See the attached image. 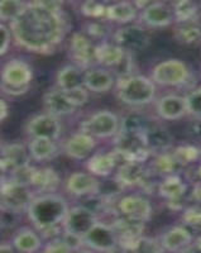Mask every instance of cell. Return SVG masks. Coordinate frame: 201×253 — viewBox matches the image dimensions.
<instances>
[{
    "mask_svg": "<svg viewBox=\"0 0 201 253\" xmlns=\"http://www.w3.org/2000/svg\"><path fill=\"white\" fill-rule=\"evenodd\" d=\"M9 28L18 46L47 55L66 37L70 22L60 1H29Z\"/></svg>",
    "mask_w": 201,
    "mask_h": 253,
    "instance_id": "1",
    "label": "cell"
},
{
    "mask_svg": "<svg viewBox=\"0 0 201 253\" xmlns=\"http://www.w3.org/2000/svg\"><path fill=\"white\" fill-rule=\"evenodd\" d=\"M69 204L58 194H40L35 196L27 209L29 220L40 233L62 225L69 213Z\"/></svg>",
    "mask_w": 201,
    "mask_h": 253,
    "instance_id": "2",
    "label": "cell"
},
{
    "mask_svg": "<svg viewBox=\"0 0 201 253\" xmlns=\"http://www.w3.org/2000/svg\"><path fill=\"white\" fill-rule=\"evenodd\" d=\"M33 79L31 65L20 58H12L0 72V90L12 96L26 94Z\"/></svg>",
    "mask_w": 201,
    "mask_h": 253,
    "instance_id": "3",
    "label": "cell"
},
{
    "mask_svg": "<svg viewBox=\"0 0 201 253\" xmlns=\"http://www.w3.org/2000/svg\"><path fill=\"white\" fill-rule=\"evenodd\" d=\"M118 98L126 105L142 107L153 101L156 96V85L151 79L141 75H133L118 80Z\"/></svg>",
    "mask_w": 201,
    "mask_h": 253,
    "instance_id": "4",
    "label": "cell"
},
{
    "mask_svg": "<svg viewBox=\"0 0 201 253\" xmlns=\"http://www.w3.org/2000/svg\"><path fill=\"white\" fill-rule=\"evenodd\" d=\"M33 199V190L22 182L15 181L10 176L0 182V207L20 214L27 211Z\"/></svg>",
    "mask_w": 201,
    "mask_h": 253,
    "instance_id": "5",
    "label": "cell"
},
{
    "mask_svg": "<svg viewBox=\"0 0 201 253\" xmlns=\"http://www.w3.org/2000/svg\"><path fill=\"white\" fill-rule=\"evenodd\" d=\"M121 121L114 113L109 110H100L81 124V132L91 135L94 138H110L119 133Z\"/></svg>",
    "mask_w": 201,
    "mask_h": 253,
    "instance_id": "6",
    "label": "cell"
},
{
    "mask_svg": "<svg viewBox=\"0 0 201 253\" xmlns=\"http://www.w3.org/2000/svg\"><path fill=\"white\" fill-rule=\"evenodd\" d=\"M190 71L180 60H167L153 69L152 81L162 86H181L187 83Z\"/></svg>",
    "mask_w": 201,
    "mask_h": 253,
    "instance_id": "7",
    "label": "cell"
},
{
    "mask_svg": "<svg viewBox=\"0 0 201 253\" xmlns=\"http://www.w3.org/2000/svg\"><path fill=\"white\" fill-rule=\"evenodd\" d=\"M96 46L94 41L87 37L83 32L74 33L70 40V57L74 65L82 70H89L96 66Z\"/></svg>",
    "mask_w": 201,
    "mask_h": 253,
    "instance_id": "8",
    "label": "cell"
},
{
    "mask_svg": "<svg viewBox=\"0 0 201 253\" xmlns=\"http://www.w3.org/2000/svg\"><path fill=\"white\" fill-rule=\"evenodd\" d=\"M98 221L99 218L94 211L85 208L83 205H79V207H74L69 210V213L62 223V230L65 233L80 237L83 239V237L89 233Z\"/></svg>",
    "mask_w": 201,
    "mask_h": 253,
    "instance_id": "9",
    "label": "cell"
},
{
    "mask_svg": "<svg viewBox=\"0 0 201 253\" xmlns=\"http://www.w3.org/2000/svg\"><path fill=\"white\" fill-rule=\"evenodd\" d=\"M82 241L83 247L99 253H107L118 246V238L112 225L103 221H98Z\"/></svg>",
    "mask_w": 201,
    "mask_h": 253,
    "instance_id": "10",
    "label": "cell"
},
{
    "mask_svg": "<svg viewBox=\"0 0 201 253\" xmlns=\"http://www.w3.org/2000/svg\"><path fill=\"white\" fill-rule=\"evenodd\" d=\"M115 148L128 156L132 162L144 164L151 156V151L147 148L144 134L119 132L115 137Z\"/></svg>",
    "mask_w": 201,
    "mask_h": 253,
    "instance_id": "11",
    "label": "cell"
},
{
    "mask_svg": "<svg viewBox=\"0 0 201 253\" xmlns=\"http://www.w3.org/2000/svg\"><path fill=\"white\" fill-rule=\"evenodd\" d=\"M62 126L60 118L55 115L43 113L35 115L28 121L26 126V132L31 138H46L56 141L60 138Z\"/></svg>",
    "mask_w": 201,
    "mask_h": 253,
    "instance_id": "12",
    "label": "cell"
},
{
    "mask_svg": "<svg viewBox=\"0 0 201 253\" xmlns=\"http://www.w3.org/2000/svg\"><path fill=\"white\" fill-rule=\"evenodd\" d=\"M110 225L117 234L118 246L126 251L132 250L135 243L139 241V238L143 237L144 223L142 221L119 215Z\"/></svg>",
    "mask_w": 201,
    "mask_h": 253,
    "instance_id": "13",
    "label": "cell"
},
{
    "mask_svg": "<svg viewBox=\"0 0 201 253\" xmlns=\"http://www.w3.org/2000/svg\"><path fill=\"white\" fill-rule=\"evenodd\" d=\"M114 43L129 53L142 51L150 43V36L143 27L130 24L115 32Z\"/></svg>",
    "mask_w": 201,
    "mask_h": 253,
    "instance_id": "14",
    "label": "cell"
},
{
    "mask_svg": "<svg viewBox=\"0 0 201 253\" xmlns=\"http://www.w3.org/2000/svg\"><path fill=\"white\" fill-rule=\"evenodd\" d=\"M118 211L125 218L146 223L152 215V205L141 195H126L118 202Z\"/></svg>",
    "mask_w": 201,
    "mask_h": 253,
    "instance_id": "15",
    "label": "cell"
},
{
    "mask_svg": "<svg viewBox=\"0 0 201 253\" xmlns=\"http://www.w3.org/2000/svg\"><path fill=\"white\" fill-rule=\"evenodd\" d=\"M43 104L46 113L55 115L57 118L74 114V113L76 112V109H78V108L70 101V99L67 98L66 92L62 91V90L58 89V87L48 90V91L44 94Z\"/></svg>",
    "mask_w": 201,
    "mask_h": 253,
    "instance_id": "16",
    "label": "cell"
},
{
    "mask_svg": "<svg viewBox=\"0 0 201 253\" xmlns=\"http://www.w3.org/2000/svg\"><path fill=\"white\" fill-rule=\"evenodd\" d=\"M100 181L90 172H74L66 181V189L71 195L89 196L99 193Z\"/></svg>",
    "mask_w": 201,
    "mask_h": 253,
    "instance_id": "17",
    "label": "cell"
},
{
    "mask_svg": "<svg viewBox=\"0 0 201 253\" xmlns=\"http://www.w3.org/2000/svg\"><path fill=\"white\" fill-rule=\"evenodd\" d=\"M160 242L163 251H167V252H186L193 246V234L190 233L187 228L178 225V227H173L170 230H167Z\"/></svg>",
    "mask_w": 201,
    "mask_h": 253,
    "instance_id": "18",
    "label": "cell"
},
{
    "mask_svg": "<svg viewBox=\"0 0 201 253\" xmlns=\"http://www.w3.org/2000/svg\"><path fill=\"white\" fill-rule=\"evenodd\" d=\"M175 19L171 6L163 3H151L141 13V20L152 28H162L170 26Z\"/></svg>",
    "mask_w": 201,
    "mask_h": 253,
    "instance_id": "19",
    "label": "cell"
},
{
    "mask_svg": "<svg viewBox=\"0 0 201 253\" xmlns=\"http://www.w3.org/2000/svg\"><path fill=\"white\" fill-rule=\"evenodd\" d=\"M96 147L94 137L83 132L72 134L65 144V152L74 160H85Z\"/></svg>",
    "mask_w": 201,
    "mask_h": 253,
    "instance_id": "20",
    "label": "cell"
},
{
    "mask_svg": "<svg viewBox=\"0 0 201 253\" xmlns=\"http://www.w3.org/2000/svg\"><path fill=\"white\" fill-rule=\"evenodd\" d=\"M144 141L151 153H166L172 147L173 138L171 133L162 126L153 124L144 133Z\"/></svg>",
    "mask_w": 201,
    "mask_h": 253,
    "instance_id": "21",
    "label": "cell"
},
{
    "mask_svg": "<svg viewBox=\"0 0 201 253\" xmlns=\"http://www.w3.org/2000/svg\"><path fill=\"white\" fill-rule=\"evenodd\" d=\"M157 113L164 121H177L187 114L185 98L178 95H166L157 103Z\"/></svg>",
    "mask_w": 201,
    "mask_h": 253,
    "instance_id": "22",
    "label": "cell"
},
{
    "mask_svg": "<svg viewBox=\"0 0 201 253\" xmlns=\"http://www.w3.org/2000/svg\"><path fill=\"white\" fill-rule=\"evenodd\" d=\"M60 176L51 167L36 169L35 167L29 186L32 187V190H36L40 194H49L55 193L60 186Z\"/></svg>",
    "mask_w": 201,
    "mask_h": 253,
    "instance_id": "23",
    "label": "cell"
},
{
    "mask_svg": "<svg viewBox=\"0 0 201 253\" xmlns=\"http://www.w3.org/2000/svg\"><path fill=\"white\" fill-rule=\"evenodd\" d=\"M114 76L112 72L103 67H91L85 71L83 86L94 92H107L114 85Z\"/></svg>",
    "mask_w": 201,
    "mask_h": 253,
    "instance_id": "24",
    "label": "cell"
},
{
    "mask_svg": "<svg viewBox=\"0 0 201 253\" xmlns=\"http://www.w3.org/2000/svg\"><path fill=\"white\" fill-rule=\"evenodd\" d=\"M0 157L3 158L9 169V172L20 169V167L28 166L31 161L29 151L24 144L22 143H9L1 148Z\"/></svg>",
    "mask_w": 201,
    "mask_h": 253,
    "instance_id": "25",
    "label": "cell"
},
{
    "mask_svg": "<svg viewBox=\"0 0 201 253\" xmlns=\"http://www.w3.org/2000/svg\"><path fill=\"white\" fill-rule=\"evenodd\" d=\"M147 175H148V170H146L144 164L128 162L118 169L115 180L121 185L123 189H125L130 186H141Z\"/></svg>",
    "mask_w": 201,
    "mask_h": 253,
    "instance_id": "26",
    "label": "cell"
},
{
    "mask_svg": "<svg viewBox=\"0 0 201 253\" xmlns=\"http://www.w3.org/2000/svg\"><path fill=\"white\" fill-rule=\"evenodd\" d=\"M83 78H85V70L76 66L74 63L61 67L56 76V84L58 89L63 91L78 89L83 86Z\"/></svg>",
    "mask_w": 201,
    "mask_h": 253,
    "instance_id": "27",
    "label": "cell"
},
{
    "mask_svg": "<svg viewBox=\"0 0 201 253\" xmlns=\"http://www.w3.org/2000/svg\"><path fill=\"white\" fill-rule=\"evenodd\" d=\"M126 52L114 42L110 43L103 41L96 46V61L99 65L105 67H117L125 57Z\"/></svg>",
    "mask_w": 201,
    "mask_h": 253,
    "instance_id": "28",
    "label": "cell"
},
{
    "mask_svg": "<svg viewBox=\"0 0 201 253\" xmlns=\"http://www.w3.org/2000/svg\"><path fill=\"white\" fill-rule=\"evenodd\" d=\"M12 245L22 253H37L42 248V238L31 228H20L14 234Z\"/></svg>",
    "mask_w": 201,
    "mask_h": 253,
    "instance_id": "29",
    "label": "cell"
},
{
    "mask_svg": "<svg viewBox=\"0 0 201 253\" xmlns=\"http://www.w3.org/2000/svg\"><path fill=\"white\" fill-rule=\"evenodd\" d=\"M29 156L38 162L51 161L58 155L57 144L55 141L46 138H32L28 144Z\"/></svg>",
    "mask_w": 201,
    "mask_h": 253,
    "instance_id": "30",
    "label": "cell"
},
{
    "mask_svg": "<svg viewBox=\"0 0 201 253\" xmlns=\"http://www.w3.org/2000/svg\"><path fill=\"white\" fill-rule=\"evenodd\" d=\"M86 169L91 175L96 176V177L98 176L99 177H108L117 169V165H115V160L112 152L96 153L87 160Z\"/></svg>",
    "mask_w": 201,
    "mask_h": 253,
    "instance_id": "31",
    "label": "cell"
},
{
    "mask_svg": "<svg viewBox=\"0 0 201 253\" xmlns=\"http://www.w3.org/2000/svg\"><path fill=\"white\" fill-rule=\"evenodd\" d=\"M186 190L187 185L178 175L167 176V177H164L163 181L158 184V193L162 198L167 199L168 202L182 199L186 194Z\"/></svg>",
    "mask_w": 201,
    "mask_h": 253,
    "instance_id": "32",
    "label": "cell"
},
{
    "mask_svg": "<svg viewBox=\"0 0 201 253\" xmlns=\"http://www.w3.org/2000/svg\"><path fill=\"white\" fill-rule=\"evenodd\" d=\"M138 9L135 8L133 3L121 1V3L110 4L107 6L105 19L117 22V23H130L137 18Z\"/></svg>",
    "mask_w": 201,
    "mask_h": 253,
    "instance_id": "33",
    "label": "cell"
},
{
    "mask_svg": "<svg viewBox=\"0 0 201 253\" xmlns=\"http://www.w3.org/2000/svg\"><path fill=\"white\" fill-rule=\"evenodd\" d=\"M153 124L155 123L143 113L132 112L129 114H126L121 121V129H119V132L144 134L147 129L151 126H153Z\"/></svg>",
    "mask_w": 201,
    "mask_h": 253,
    "instance_id": "34",
    "label": "cell"
},
{
    "mask_svg": "<svg viewBox=\"0 0 201 253\" xmlns=\"http://www.w3.org/2000/svg\"><path fill=\"white\" fill-rule=\"evenodd\" d=\"M182 169L181 164L177 161L173 156V153H161L157 155L153 161L152 170L153 173L156 175H163V176H172L177 175V172Z\"/></svg>",
    "mask_w": 201,
    "mask_h": 253,
    "instance_id": "35",
    "label": "cell"
},
{
    "mask_svg": "<svg viewBox=\"0 0 201 253\" xmlns=\"http://www.w3.org/2000/svg\"><path fill=\"white\" fill-rule=\"evenodd\" d=\"M173 15L176 22L182 24L193 23L194 20L199 17V6L198 4L190 0H182L173 4L172 6Z\"/></svg>",
    "mask_w": 201,
    "mask_h": 253,
    "instance_id": "36",
    "label": "cell"
},
{
    "mask_svg": "<svg viewBox=\"0 0 201 253\" xmlns=\"http://www.w3.org/2000/svg\"><path fill=\"white\" fill-rule=\"evenodd\" d=\"M27 3L19 0H0V20L14 22L26 8Z\"/></svg>",
    "mask_w": 201,
    "mask_h": 253,
    "instance_id": "37",
    "label": "cell"
},
{
    "mask_svg": "<svg viewBox=\"0 0 201 253\" xmlns=\"http://www.w3.org/2000/svg\"><path fill=\"white\" fill-rule=\"evenodd\" d=\"M175 38L184 44H195L201 41V28L196 24H182L175 29Z\"/></svg>",
    "mask_w": 201,
    "mask_h": 253,
    "instance_id": "38",
    "label": "cell"
},
{
    "mask_svg": "<svg viewBox=\"0 0 201 253\" xmlns=\"http://www.w3.org/2000/svg\"><path fill=\"white\" fill-rule=\"evenodd\" d=\"M173 156L177 160L181 166H186L189 164L196 162L201 157V150L199 147L193 146V144H184V146H178L173 151Z\"/></svg>",
    "mask_w": 201,
    "mask_h": 253,
    "instance_id": "39",
    "label": "cell"
},
{
    "mask_svg": "<svg viewBox=\"0 0 201 253\" xmlns=\"http://www.w3.org/2000/svg\"><path fill=\"white\" fill-rule=\"evenodd\" d=\"M163 248L161 246V242L157 239L151 238V237H142L139 241L134 245L132 250H129V253H162Z\"/></svg>",
    "mask_w": 201,
    "mask_h": 253,
    "instance_id": "40",
    "label": "cell"
},
{
    "mask_svg": "<svg viewBox=\"0 0 201 253\" xmlns=\"http://www.w3.org/2000/svg\"><path fill=\"white\" fill-rule=\"evenodd\" d=\"M107 6L105 4L89 0L81 4V13L85 17L92 18V19H105V13H107Z\"/></svg>",
    "mask_w": 201,
    "mask_h": 253,
    "instance_id": "41",
    "label": "cell"
},
{
    "mask_svg": "<svg viewBox=\"0 0 201 253\" xmlns=\"http://www.w3.org/2000/svg\"><path fill=\"white\" fill-rule=\"evenodd\" d=\"M83 33L91 40H104L109 35V28H108L107 23H104L101 19L92 20L85 26Z\"/></svg>",
    "mask_w": 201,
    "mask_h": 253,
    "instance_id": "42",
    "label": "cell"
},
{
    "mask_svg": "<svg viewBox=\"0 0 201 253\" xmlns=\"http://www.w3.org/2000/svg\"><path fill=\"white\" fill-rule=\"evenodd\" d=\"M185 101H186L187 114L195 119H201V87L189 92L185 96Z\"/></svg>",
    "mask_w": 201,
    "mask_h": 253,
    "instance_id": "43",
    "label": "cell"
},
{
    "mask_svg": "<svg viewBox=\"0 0 201 253\" xmlns=\"http://www.w3.org/2000/svg\"><path fill=\"white\" fill-rule=\"evenodd\" d=\"M182 221L187 227L201 228V208L190 207L185 209L182 214Z\"/></svg>",
    "mask_w": 201,
    "mask_h": 253,
    "instance_id": "44",
    "label": "cell"
},
{
    "mask_svg": "<svg viewBox=\"0 0 201 253\" xmlns=\"http://www.w3.org/2000/svg\"><path fill=\"white\" fill-rule=\"evenodd\" d=\"M65 92H66L67 98L70 99V101H71L76 108L82 107V105H85V104L87 103V100H89V92H87V89L85 86L78 87V89L74 90H69V91Z\"/></svg>",
    "mask_w": 201,
    "mask_h": 253,
    "instance_id": "45",
    "label": "cell"
},
{
    "mask_svg": "<svg viewBox=\"0 0 201 253\" xmlns=\"http://www.w3.org/2000/svg\"><path fill=\"white\" fill-rule=\"evenodd\" d=\"M10 42H12V32L10 28L3 24L0 22V56H3L4 53H6L9 46H10Z\"/></svg>",
    "mask_w": 201,
    "mask_h": 253,
    "instance_id": "46",
    "label": "cell"
},
{
    "mask_svg": "<svg viewBox=\"0 0 201 253\" xmlns=\"http://www.w3.org/2000/svg\"><path fill=\"white\" fill-rule=\"evenodd\" d=\"M72 251H70L67 248V246L62 242V239L56 238L52 239V241L47 242V245L44 246L43 252L42 253H71Z\"/></svg>",
    "mask_w": 201,
    "mask_h": 253,
    "instance_id": "47",
    "label": "cell"
},
{
    "mask_svg": "<svg viewBox=\"0 0 201 253\" xmlns=\"http://www.w3.org/2000/svg\"><path fill=\"white\" fill-rule=\"evenodd\" d=\"M190 134L193 135L195 139H198V141H201V119H196L190 126Z\"/></svg>",
    "mask_w": 201,
    "mask_h": 253,
    "instance_id": "48",
    "label": "cell"
},
{
    "mask_svg": "<svg viewBox=\"0 0 201 253\" xmlns=\"http://www.w3.org/2000/svg\"><path fill=\"white\" fill-rule=\"evenodd\" d=\"M8 172H9V169L6 166V164L4 162V160L0 157V182L4 181L6 177H8Z\"/></svg>",
    "mask_w": 201,
    "mask_h": 253,
    "instance_id": "49",
    "label": "cell"
},
{
    "mask_svg": "<svg viewBox=\"0 0 201 253\" xmlns=\"http://www.w3.org/2000/svg\"><path fill=\"white\" fill-rule=\"evenodd\" d=\"M0 253H22L10 243H1L0 245Z\"/></svg>",
    "mask_w": 201,
    "mask_h": 253,
    "instance_id": "50",
    "label": "cell"
},
{
    "mask_svg": "<svg viewBox=\"0 0 201 253\" xmlns=\"http://www.w3.org/2000/svg\"><path fill=\"white\" fill-rule=\"evenodd\" d=\"M191 196H193V199L196 203H200L201 204V182H198V184L194 186Z\"/></svg>",
    "mask_w": 201,
    "mask_h": 253,
    "instance_id": "51",
    "label": "cell"
},
{
    "mask_svg": "<svg viewBox=\"0 0 201 253\" xmlns=\"http://www.w3.org/2000/svg\"><path fill=\"white\" fill-rule=\"evenodd\" d=\"M8 105H6V103L3 99H0V123L8 117Z\"/></svg>",
    "mask_w": 201,
    "mask_h": 253,
    "instance_id": "52",
    "label": "cell"
},
{
    "mask_svg": "<svg viewBox=\"0 0 201 253\" xmlns=\"http://www.w3.org/2000/svg\"><path fill=\"white\" fill-rule=\"evenodd\" d=\"M107 253H129V252H128V251H126V250H124V248H121V247H119V246H117V247L113 248V250H110L109 252H107Z\"/></svg>",
    "mask_w": 201,
    "mask_h": 253,
    "instance_id": "53",
    "label": "cell"
},
{
    "mask_svg": "<svg viewBox=\"0 0 201 253\" xmlns=\"http://www.w3.org/2000/svg\"><path fill=\"white\" fill-rule=\"evenodd\" d=\"M71 253H92V251L87 250L86 247H82L80 248V250H76V251H72Z\"/></svg>",
    "mask_w": 201,
    "mask_h": 253,
    "instance_id": "54",
    "label": "cell"
},
{
    "mask_svg": "<svg viewBox=\"0 0 201 253\" xmlns=\"http://www.w3.org/2000/svg\"><path fill=\"white\" fill-rule=\"evenodd\" d=\"M195 248L199 251V252H201V236L195 241Z\"/></svg>",
    "mask_w": 201,
    "mask_h": 253,
    "instance_id": "55",
    "label": "cell"
},
{
    "mask_svg": "<svg viewBox=\"0 0 201 253\" xmlns=\"http://www.w3.org/2000/svg\"><path fill=\"white\" fill-rule=\"evenodd\" d=\"M198 176L201 178V165L199 166V169H198Z\"/></svg>",
    "mask_w": 201,
    "mask_h": 253,
    "instance_id": "56",
    "label": "cell"
},
{
    "mask_svg": "<svg viewBox=\"0 0 201 253\" xmlns=\"http://www.w3.org/2000/svg\"><path fill=\"white\" fill-rule=\"evenodd\" d=\"M1 148H3V146H1V141H0V151H1Z\"/></svg>",
    "mask_w": 201,
    "mask_h": 253,
    "instance_id": "57",
    "label": "cell"
}]
</instances>
